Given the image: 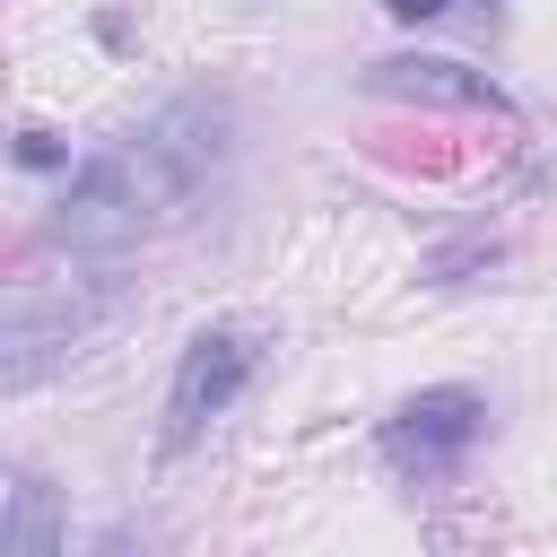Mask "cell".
<instances>
[{
    "label": "cell",
    "mask_w": 557,
    "mask_h": 557,
    "mask_svg": "<svg viewBox=\"0 0 557 557\" xmlns=\"http://www.w3.org/2000/svg\"><path fill=\"white\" fill-rule=\"evenodd\" d=\"M226 139H235V104L226 96L157 104L139 131H122L104 157H87L70 174V191L52 200V235L70 252H122V244L174 226L200 200V183L226 165Z\"/></svg>",
    "instance_id": "obj_1"
},
{
    "label": "cell",
    "mask_w": 557,
    "mask_h": 557,
    "mask_svg": "<svg viewBox=\"0 0 557 557\" xmlns=\"http://www.w3.org/2000/svg\"><path fill=\"white\" fill-rule=\"evenodd\" d=\"M104 313H113V296L96 278H0V383L70 357Z\"/></svg>",
    "instance_id": "obj_2"
},
{
    "label": "cell",
    "mask_w": 557,
    "mask_h": 557,
    "mask_svg": "<svg viewBox=\"0 0 557 557\" xmlns=\"http://www.w3.org/2000/svg\"><path fill=\"white\" fill-rule=\"evenodd\" d=\"M252 366H261V348H252L244 322H209V331H191V339H183V366H174V392H165V435H157V444L183 453L209 418H226V409L244 400Z\"/></svg>",
    "instance_id": "obj_3"
},
{
    "label": "cell",
    "mask_w": 557,
    "mask_h": 557,
    "mask_svg": "<svg viewBox=\"0 0 557 557\" xmlns=\"http://www.w3.org/2000/svg\"><path fill=\"white\" fill-rule=\"evenodd\" d=\"M479 435H487V400H479L470 383H426V392H409V400L383 418L392 470H418V479L461 470V453H470Z\"/></svg>",
    "instance_id": "obj_4"
},
{
    "label": "cell",
    "mask_w": 557,
    "mask_h": 557,
    "mask_svg": "<svg viewBox=\"0 0 557 557\" xmlns=\"http://www.w3.org/2000/svg\"><path fill=\"white\" fill-rule=\"evenodd\" d=\"M374 96H400V104H470V113H513L505 87L487 70H461V61H426V52H392L366 70Z\"/></svg>",
    "instance_id": "obj_5"
},
{
    "label": "cell",
    "mask_w": 557,
    "mask_h": 557,
    "mask_svg": "<svg viewBox=\"0 0 557 557\" xmlns=\"http://www.w3.org/2000/svg\"><path fill=\"white\" fill-rule=\"evenodd\" d=\"M61 540H70V522H61L52 487H44V479H17L9 505H0V557H9V548H61Z\"/></svg>",
    "instance_id": "obj_6"
},
{
    "label": "cell",
    "mask_w": 557,
    "mask_h": 557,
    "mask_svg": "<svg viewBox=\"0 0 557 557\" xmlns=\"http://www.w3.org/2000/svg\"><path fill=\"white\" fill-rule=\"evenodd\" d=\"M17 165H61V139H44V131H17Z\"/></svg>",
    "instance_id": "obj_7"
},
{
    "label": "cell",
    "mask_w": 557,
    "mask_h": 557,
    "mask_svg": "<svg viewBox=\"0 0 557 557\" xmlns=\"http://www.w3.org/2000/svg\"><path fill=\"white\" fill-rule=\"evenodd\" d=\"M383 9H392V17H409V26H426V17H444L453 0H383Z\"/></svg>",
    "instance_id": "obj_8"
}]
</instances>
